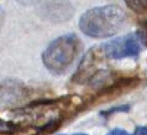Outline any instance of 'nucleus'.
I'll return each instance as SVG.
<instances>
[{"label":"nucleus","mask_w":147,"mask_h":135,"mask_svg":"<svg viewBox=\"0 0 147 135\" xmlns=\"http://www.w3.org/2000/svg\"><path fill=\"white\" fill-rule=\"evenodd\" d=\"M125 11L116 5H105L90 9L82 15L79 27L87 36L105 39L117 34L126 22Z\"/></svg>","instance_id":"1"},{"label":"nucleus","mask_w":147,"mask_h":135,"mask_svg":"<svg viewBox=\"0 0 147 135\" xmlns=\"http://www.w3.org/2000/svg\"><path fill=\"white\" fill-rule=\"evenodd\" d=\"M82 50L80 40L73 34H68L56 39L42 55V61L53 73H63L74 62Z\"/></svg>","instance_id":"2"},{"label":"nucleus","mask_w":147,"mask_h":135,"mask_svg":"<svg viewBox=\"0 0 147 135\" xmlns=\"http://www.w3.org/2000/svg\"><path fill=\"white\" fill-rule=\"evenodd\" d=\"M103 54L113 60H121L125 57H137L141 52L140 39L136 34H129L119 39H114L104 43Z\"/></svg>","instance_id":"3"},{"label":"nucleus","mask_w":147,"mask_h":135,"mask_svg":"<svg viewBox=\"0 0 147 135\" xmlns=\"http://www.w3.org/2000/svg\"><path fill=\"white\" fill-rule=\"evenodd\" d=\"M135 11H147V0H125Z\"/></svg>","instance_id":"4"},{"label":"nucleus","mask_w":147,"mask_h":135,"mask_svg":"<svg viewBox=\"0 0 147 135\" xmlns=\"http://www.w3.org/2000/svg\"><path fill=\"white\" fill-rule=\"evenodd\" d=\"M138 36H140V41H142L144 42V45H146L147 46V21H145L144 24H142V27L140 32H138Z\"/></svg>","instance_id":"5"},{"label":"nucleus","mask_w":147,"mask_h":135,"mask_svg":"<svg viewBox=\"0 0 147 135\" xmlns=\"http://www.w3.org/2000/svg\"><path fill=\"white\" fill-rule=\"evenodd\" d=\"M134 135H147V128L146 126H137Z\"/></svg>","instance_id":"6"},{"label":"nucleus","mask_w":147,"mask_h":135,"mask_svg":"<svg viewBox=\"0 0 147 135\" xmlns=\"http://www.w3.org/2000/svg\"><path fill=\"white\" fill-rule=\"evenodd\" d=\"M108 135H130V134L127 132H125V130H121V129H114L110 133H108Z\"/></svg>","instance_id":"7"},{"label":"nucleus","mask_w":147,"mask_h":135,"mask_svg":"<svg viewBox=\"0 0 147 135\" xmlns=\"http://www.w3.org/2000/svg\"><path fill=\"white\" fill-rule=\"evenodd\" d=\"M74 135H85V134H74Z\"/></svg>","instance_id":"8"}]
</instances>
